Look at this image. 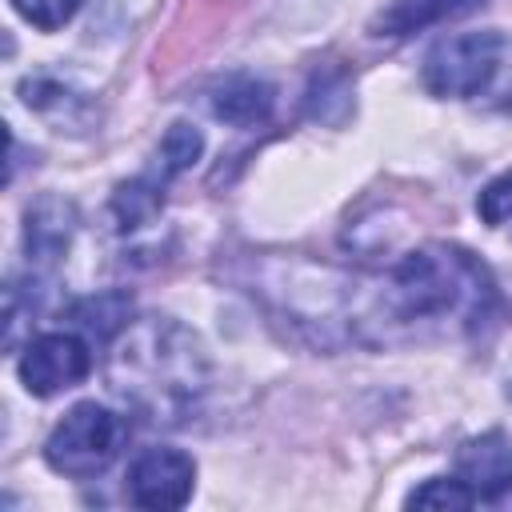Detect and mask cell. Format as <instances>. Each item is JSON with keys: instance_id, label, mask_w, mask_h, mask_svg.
Instances as JSON below:
<instances>
[{"instance_id": "obj_16", "label": "cell", "mask_w": 512, "mask_h": 512, "mask_svg": "<svg viewBox=\"0 0 512 512\" xmlns=\"http://www.w3.org/2000/svg\"><path fill=\"white\" fill-rule=\"evenodd\" d=\"M476 212H480L484 224L504 228L512 236V172H504V176L484 184V192L476 196Z\"/></svg>"}, {"instance_id": "obj_2", "label": "cell", "mask_w": 512, "mask_h": 512, "mask_svg": "<svg viewBox=\"0 0 512 512\" xmlns=\"http://www.w3.org/2000/svg\"><path fill=\"white\" fill-rule=\"evenodd\" d=\"M108 384L148 424H184L208 396L212 364L192 328L172 316H140L112 340Z\"/></svg>"}, {"instance_id": "obj_3", "label": "cell", "mask_w": 512, "mask_h": 512, "mask_svg": "<svg viewBox=\"0 0 512 512\" xmlns=\"http://www.w3.org/2000/svg\"><path fill=\"white\" fill-rule=\"evenodd\" d=\"M124 436H128V424L112 408H104L96 400H84V404L68 408L64 420L48 432L44 460L60 476L92 480L120 456Z\"/></svg>"}, {"instance_id": "obj_13", "label": "cell", "mask_w": 512, "mask_h": 512, "mask_svg": "<svg viewBox=\"0 0 512 512\" xmlns=\"http://www.w3.org/2000/svg\"><path fill=\"white\" fill-rule=\"evenodd\" d=\"M308 112L316 120H328V124L344 120L352 112V80H348V72L320 68L312 76V84H308Z\"/></svg>"}, {"instance_id": "obj_1", "label": "cell", "mask_w": 512, "mask_h": 512, "mask_svg": "<svg viewBox=\"0 0 512 512\" xmlns=\"http://www.w3.org/2000/svg\"><path fill=\"white\" fill-rule=\"evenodd\" d=\"M500 292L480 256L460 244L432 240L404 252L356 304V324H376L384 332L440 340V336H476L492 324ZM352 324V328H356Z\"/></svg>"}, {"instance_id": "obj_10", "label": "cell", "mask_w": 512, "mask_h": 512, "mask_svg": "<svg viewBox=\"0 0 512 512\" xmlns=\"http://www.w3.org/2000/svg\"><path fill=\"white\" fill-rule=\"evenodd\" d=\"M272 104H276V92L268 80L260 76H248V72H232L224 80H216L208 88V108L216 120L232 124V128H256L272 116Z\"/></svg>"}, {"instance_id": "obj_12", "label": "cell", "mask_w": 512, "mask_h": 512, "mask_svg": "<svg viewBox=\"0 0 512 512\" xmlns=\"http://www.w3.org/2000/svg\"><path fill=\"white\" fill-rule=\"evenodd\" d=\"M68 320H72L84 336L108 344V340H116V336L132 324V296L120 292V288L92 292V296H84V300H76V304L68 308Z\"/></svg>"}, {"instance_id": "obj_7", "label": "cell", "mask_w": 512, "mask_h": 512, "mask_svg": "<svg viewBox=\"0 0 512 512\" xmlns=\"http://www.w3.org/2000/svg\"><path fill=\"white\" fill-rule=\"evenodd\" d=\"M20 104L44 116L56 132H88L96 120V96L56 72H32L20 80Z\"/></svg>"}, {"instance_id": "obj_17", "label": "cell", "mask_w": 512, "mask_h": 512, "mask_svg": "<svg viewBox=\"0 0 512 512\" xmlns=\"http://www.w3.org/2000/svg\"><path fill=\"white\" fill-rule=\"evenodd\" d=\"M12 8H16L32 28L56 32V28H64V24L76 16L80 0H12Z\"/></svg>"}, {"instance_id": "obj_11", "label": "cell", "mask_w": 512, "mask_h": 512, "mask_svg": "<svg viewBox=\"0 0 512 512\" xmlns=\"http://www.w3.org/2000/svg\"><path fill=\"white\" fill-rule=\"evenodd\" d=\"M484 4L488 0H388L372 20V36L404 40V36H416L432 24L464 20V16L480 12Z\"/></svg>"}, {"instance_id": "obj_9", "label": "cell", "mask_w": 512, "mask_h": 512, "mask_svg": "<svg viewBox=\"0 0 512 512\" xmlns=\"http://www.w3.org/2000/svg\"><path fill=\"white\" fill-rule=\"evenodd\" d=\"M456 476L472 488L476 500L512 496V440L500 428L464 440L456 452Z\"/></svg>"}, {"instance_id": "obj_5", "label": "cell", "mask_w": 512, "mask_h": 512, "mask_svg": "<svg viewBox=\"0 0 512 512\" xmlns=\"http://www.w3.org/2000/svg\"><path fill=\"white\" fill-rule=\"evenodd\" d=\"M92 372V348L84 332H44L24 344L16 360V376L28 396H56L76 388Z\"/></svg>"}, {"instance_id": "obj_4", "label": "cell", "mask_w": 512, "mask_h": 512, "mask_svg": "<svg viewBox=\"0 0 512 512\" xmlns=\"http://www.w3.org/2000/svg\"><path fill=\"white\" fill-rule=\"evenodd\" d=\"M496 68H500V36L496 32L444 36L424 56V88L440 100H468L488 88Z\"/></svg>"}, {"instance_id": "obj_6", "label": "cell", "mask_w": 512, "mask_h": 512, "mask_svg": "<svg viewBox=\"0 0 512 512\" xmlns=\"http://www.w3.org/2000/svg\"><path fill=\"white\" fill-rule=\"evenodd\" d=\"M124 488L136 508H184L196 488V464L180 448H144L128 464Z\"/></svg>"}, {"instance_id": "obj_8", "label": "cell", "mask_w": 512, "mask_h": 512, "mask_svg": "<svg viewBox=\"0 0 512 512\" xmlns=\"http://www.w3.org/2000/svg\"><path fill=\"white\" fill-rule=\"evenodd\" d=\"M76 236V208L64 196H40L36 204H28L24 212V252L32 264V276L52 272L68 244Z\"/></svg>"}, {"instance_id": "obj_15", "label": "cell", "mask_w": 512, "mask_h": 512, "mask_svg": "<svg viewBox=\"0 0 512 512\" xmlns=\"http://www.w3.org/2000/svg\"><path fill=\"white\" fill-rule=\"evenodd\" d=\"M408 508H472L476 496L460 476H432L404 496Z\"/></svg>"}, {"instance_id": "obj_14", "label": "cell", "mask_w": 512, "mask_h": 512, "mask_svg": "<svg viewBox=\"0 0 512 512\" xmlns=\"http://www.w3.org/2000/svg\"><path fill=\"white\" fill-rule=\"evenodd\" d=\"M200 152H204V136H200V128L180 120V124H172V128L164 132L152 168H160L168 180H176L180 172H188V168L200 160Z\"/></svg>"}]
</instances>
